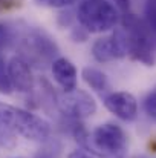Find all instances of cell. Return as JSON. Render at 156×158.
Here are the masks:
<instances>
[{
    "label": "cell",
    "mask_w": 156,
    "mask_h": 158,
    "mask_svg": "<svg viewBox=\"0 0 156 158\" xmlns=\"http://www.w3.org/2000/svg\"><path fill=\"white\" fill-rule=\"evenodd\" d=\"M144 109L147 112L149 117H152L153 120H156V91L149 94L144 100Z\"/></svg>",
    "instance_id": "17"
},
{
    "label": "cell",
    "mask_w": 156,
    "mask_h": 158,
    "mask_svg": "<svg viewBox=\"0 0 156 158\" xmlns=\"http://www.w3.org/2000/svg\"><path fill=\"white\" fill-rule=\"evenodd\" d=\"M51 69L54 80L58 83V86L64 92H70V91L77 89L78 74H77V69L70 60H67L64 57H58L52 61Z\"/></svg>",
    "instance_id": "10"
},
{
    "label": "cell",
    "mask_w": 156,
    "mask_h": 158,
    "mask_svg": "<svg viewBox=\"0 0 156 158\" xmlns=\"http://www.w3.org/2000/svg\"><path fill=\"white\" fill-rule=\"evenodd\" d=\"M15 6H18V0H0V12L9 11Z\"/></svg>",
    "instance_id": "18"
},
{
    "label": "cell",
    "mask_w": 156,
    "mask_h": 158,
    "mask_svg": "<svg viewBox=\"0 0 156 158\" xmlns=\"http://www.w3.org/2000/svg\"><path fill=\"white\" fill-rule=\"evenodd\" d=\"M77 140L90 154L100 158H124L127 154V135L115 123H104L90 134L81 129L77 132Z\"/></svg>",
    "instance_id": "1"
},
{
    "label": "cell",
    "mask_w": 156,
    "mask_h": 158,
    "mask_svg": "<svg viewBox=\"0 0 156 158\" xmlns=\"http://www.w3.org/2000/svg\"><path fill=\"white\" fill-rule=\"evenodd\" d=\"M121 25L127 39V55L146 66H153L156 61V40H153L155 35L149 29L146 20L132 12H126L122 14Z\"/></svg>",
    "instance_id": "3"
},
{
    "label": "cell",
    "mask_w": 156,
    "mask_h": 158,
    "mask_svg": "<svg viewBox=\"0 0 156 158\" xmlns=\"http://www.w3.org/2000/svg\"><path fill=\"white\" fill-rule=\"evenodd\" d=\"M12 40H15L14 31H12L8 25H5V23L0 22V51L5 49Z\"/></svg>",
    "instance_id": "15"
},
{
    "label": "cell",
    "mask_w": 156,
    "mask_h": 158,
    "mask_svg": "<svg viewBox=\"0 0 156 158\" xmlns=\"http://www.w3.org/2000/svg\"><path fill=\"white\" fill-rule=\"evenodd\" d=\"M77 19L86 32H107L118 23V9L107 0H84L78 6Z\"/></svg>",
    "instance_id": "4"
},
{
    "label": "cell",
    "mask_w": 156,
    "mask_h": 158,
    "mask_svg": "<svg viewBox=\"0 0 156 158\" xmlns=\"http://www.w3.org/2000/svg\"><path fill=\"white\" fill-rule=\"evenodd\" d=\"M18 46L23 52L22 58L28 63H35L37 66H43L46 63L52 64V61L58 58V46L55 40L40 28L26 29L18 40Z\"/></svg>",
    "instance_id": "5"
},
{
    "label": "cell",
    "mask_w": 156,
    "mask_h": 158,
    "mask_svg": "<svg viewBox=\"0 0 156 158\" xmlns=\"http://www.w3.org/2000/svg\"><path fill=\"white\" fill-rule=\"evenodd\" d=\"M11 92H12V85L8 74V63H5L3 57L0 55V94L8 95Z\"/></svg>",
    "instance_id": "13"
},
{
    "label": "cell",
    "mask_w": 156,
    "mask_h": 158,
    "mask_svg": "<svg viewBox=\"0 0 156 158\" xmlns=\"http://www.w3.org/2000/svg\"><path fill=\"white\" fill-rule=\"evenodd\" d=\"M67 158H95L92 154H87V152H84V151H72Z\"/></svg>",
    "instance_id": "19"
},
{
    "label": "cell",
    "mask_w": 156,
    "mask_h": 158,
    "mask_svg": "<svg viewBox=\"0 0 156 158\" xmlns=\"http://www.w3.org/2000/svg\"><path fill=\"white\" fill-rule=\"evenodd\" d=\"M92 55L97 61L107 63L127 55V39L122 29H116L110 35L100 37L92 45Z\"/></svg>",
    "instance_id": "7"
},
{
    "label": "cell",
    "mask_w": 156,
    "mask_h": 158,
    "mask_svg": "<svg viewBox=\"0 0 156 158\" xmlns=\"http://www.w3.org/2000/svg\"><path fill=\"white\" fill-rule=\"evenodd\" d=\"M0 123L12 134L31 141H46L51 135V126L45 118L3 102H0Z\"/></svg>",
    "instance_id": "2"
},
{
    "label": "cell",
    "mask_w": 156,
    "mask_h": 158,
    "mask_svg": "<svg viewBox=\"0 0 156 158\" xmlns=\"http://www.w3.org/2000/svg\"><path fill=\"white\" fill-rule=\"evenodd\" d=\"M144 20L152 34L156 37V0H147L144 9Z\"/></svg>",
    "instance_id": "12"
},
{
    "label": "cell",
    "mask_w": 156,
    "mask_h": 158,
    "mask_svg": "<svg viewBox=\"0 0 156 158\" xmlns=\"http://www.w3.org/2000/svg\"><path fill=\"white\" fill-rule=\"evenodd\" d=\"M104 106L122 121H133L138 117V102L130 92L126 91L107 94L104 97Z\"/></svg>",
    "instance_id": "8"
},
{
    "label": "cell",
    "mask_w": 156,
    "mask_h": 158,
    "mask_svg": "<svg viewBox=\"0 0 156 158\" xmlns=\"http://www.w3.org/2000/svg\"><path fill=\"white\" fill-rule=\"evenodd\" d=\"M75 2H77V0H35V3H37V5H40V6L55 8V9L70 6V5H72V3H75Z\"/></svg>",
    "instance_id": "16"
},
{
    "label": "cell",
    "mask_w": 156,
    "mask_h": 158,
    "mask_svg": "<svg viewBox=\"0 0 156 158\" xmlns=\"http://www.w3.org/2000/svg\"><path fill=\"white\" fill-rule=\"evenodd\" d=\"M14 146H15V137H14V134L0 123V148L12 149Z\"/></svg>",
    "instance_id": "14"
},
{
    "label": "cell",
    "mask_w": 156,
    "mask_h": 158,
    "mask_svg": "<svg viewBox=\"0 0 156 158\" xmlns=\"http://www.w3.org/2000/svg\"><path fill=\"white\" fill-rule=\"evenodd\" d=\"M57 105L64 115L74 120H83L97 112V103L94 97L81 89H74L70 92L63 91L57 95Z\"/></svg>",
    "instance_id": "6"
},
{
    "label": "cell",
    "mask_w": 156,
    "mask_h": 158,
    "mask_svg": "<svg viewBox=\"0 0 156 158\" xmlns=\"http://www.w3.org/2000/svg\"><path fill=\"white\" fill-rule=\"evenodd\" d=\"M81 77L83 80L86 81V85L89 88H92L94 91L97 92H104L107 91L109 88V80H107V75L104 74L103 71L97 69V68H92V66H87L81 71Z\"/></svg>",
    "instance_id": "11"
},
{
    "label": "cell",
    "mask_w": 156,
    "mask_h": 158,
    "mask_svg": "<svg viewBox=\"0 0 156 158\" xmlns=\"http://www.w3.org/2000/svg\"><path fill=\"white\" fill-rule=\"evenodd\" d=\"M8 74L12 89L23 94H28L34 89V75L31 71V64L20 55L12 57L8 61Z\"/></svg>",
    "instance_id": "9"
}]
</instances>
